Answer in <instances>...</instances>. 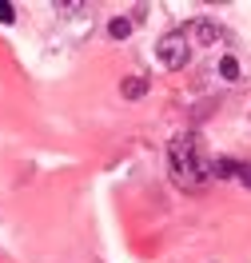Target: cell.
Listing matches in <instances>:
<instances>
[{
  "mask_svg": "<svg viewBox=\"0 0 251 263\" xmlns=\"http://www.w3.org/2000/svg\"><path fill=\"white\" fill-rule=\"evenodd\" d=\"M156 52H160V64H164L167 72H180V68L187 64V56H191V40H187L184 28H171V32L160 36Z\"/></svg>",
  "mask_w": 251,
  "mask_h": 263,
  "instance_id": "2",
  "label": "cell"
},
{
  "mask_svg": "<svg viewBox=\"0 0 251 263\" xmlns=\"http://www.w3.org/2000/svg\"><path fill=\"white\" fill-rule=\"evenodd\" d=\"M120 92H124L128 100H144L148 96V80H144V76H128V80L120 84Z\"/></svg>",
  "mask_w": 251,
  "mask_h": 263,
  "instance_id": "3",
  "label": "cell"
},
{
  "mask_svg": "<svg viewBox=\"0 0 251 263\" xmlns=\"http://www.w3.org/2000/svg\"><path fill=\"white\" fill-rule=\"evenodd\" d=\"M235 176H239V183H243V187H251V167H247V164L235 167Z\"/></svg>",
  "mask_w": 251,
  "mask_h": 263,
  "instance_id": "9",
  "label": "cell"
},
{
  "mask_svg": "<svg viewBox=\"0 0 251 263\" xmlns=\"http://www.w3.org/2000/svg\"><path fill=\"white\" fill-rule=\"evenodd\" d=\"M56 12H60V16H84V12H88V4H76V0H56Z\"/></svg>",
  "mask_w": 251,
  "mask_h": 263,
  "instance_id": "6",
  "label": "cell"
},
{
  "mask_svg": "<svg viewBox=\"0 0 251 263\" xmlns=\"http://www.w3.org/2000/svg\"><path fill=\"white\" fill-rule=\"evenodd\" d=\"M12 20H16V8L8 0H0V24H12Z\"/></svg>",
  "mask_w": 251,
  "mask_h": 263,
  "instance_id": "8",
  "label": "cell"
},
{
  "mask_svg": "<svg viewBox=\"0 0 251 263\" xmlns=\"http://www.w3.org/2000/svg\"><path fill=\"white\" fill-rule=\"evenodd\" d=\"M196 40H200V44H216V40H219V28L211 24V20H196Z\"/></svg>",
  "mask_w": 251,
  "mask_h": 263,
  "instance_id": "4",
  "label": "cell"
},
{
  "mask_svg": "<svg viewBox=\"0 0 251 263\" xmlns=\"http://www.w3.org/2000/svg\"><path fill=\"white\" fill-rule=\"evenodd\" d=\"M219 72H223V80H235V76H239V64H235L231 56H223V60H219Z\"/></svg>",
  "mask_w": 251,
  "mask_h": 263,
  "instance_id": "7",
  "label": "cell"
},
{
  "mask_svg": "<svg viewBox=\"0 0 251 263\" xmlns=\"http://www.w3.org/2000/svg\"><path fill=\"white\" fill-rule=\"evenodd\" d=\"M167 160H171V176L176 183L184 187V192H203L207 183H211V160L203 156L200 140L196 136H176L171 140V148H167Z\"/></svg>",
  "mask_w": 251,
  "mask_h": 263,
  "instance_id": "1",
  "label": "cell"
},
{
  "mask_svg": "<svg viewBox=\"0 0 251 263\" xmlns=\"http://www.w3.org/2000/svg\"><path fill=\"white\" fill-rule=\"evenodd\" d=\"M108 32L116 36V40H128V36H132V20H128V16H116L112 24H108Z\"/></svg>",
  "mask_w": 251,
  "mask_h": 263,
  "instance_id": "5",
  "label": "cell"
}]
</instances>
